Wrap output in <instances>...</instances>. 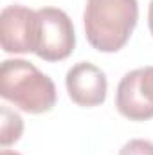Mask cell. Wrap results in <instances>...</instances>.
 I'll list each match as a JSON object with an SVG mask.
<instances>
[{
	"instance_id": "8fae6325",
	"label": "cell",
	"mask_w": 153,
	"mask_h": 155,
	"mask_svg": "<svg viewBox=\"0 0 153 155\" xmlns=\"http://www.w3.org/2000/svg\"><path fill=\"white\" fill-rule=\"evenodd\" d=\"M0 155H22V153H18V152H11V150H2V153Z\"/></svg>"
},
{
	"instance_id": "ba28073f",
	"label": "cell",
	"mask_w": 153,
	"mask_h": 155,
	"mask_svg": "<svg viewBox=\"0 0 153 155\" xmlns=\"http://www.w3.org/2000/svg\"><path fill=\"white\" fill-rule=\"evenodd\" d=\"M117 155H153V143L146 139H132L119 150Z\"/></svg>"
},
{
	"instance_id": "277c9868",
	"label": "cell",
	"mask_w": 153,
	"mask_h": 155,
	"mask_svg": "<svg viewBox=\"0 0 153 155\" xmlns=\"http://www.w3.org/2000/svg\"><path fill=\"white\" fill-rule=\"evenodd\" d=\"M0 43L9 54L34 52L38 45V13L25 5H7L0 13Z\"/></svg>"
},
{
	"instance_id": "9c48e42d",
	"label": "cell",
	"mask_w": 153,
	"mask_h": 155,
	"mask_svg": "<svg viewBox=\"0 0 153 155\" xmlns=\"http://www.w3.org/2000/svg\"><path fill=\"white\" fill-rule=\"evenodd\" d=\"M141 85H142V90H144V94L148 96V99L153 103V65L142 69Z\"/></svg>"
},
{
	"instance_id": "7a4b0ae2",
	"label": "cell",
	"mask_w": 153,
	"mask_h": 155,
	"mask_svg": "<svg viewBox=\"0 0 153 155\" xmlns=\"http://www.w3.org/2000/svg\"><path fill=\"white\" fill-rule=\"evenodd\" d=\"M0 96L27 114H45L58 99L54 81L27 60H5L0 67Z\"/></svg>"
},
{
	"instance_id": "8992f818",
	"label": "cell",
	"mask_w": 153,
	"mask_h": 155,
	"mask_svg": "<svg viewBox=\"0 0 153 155\" xmlns=\"http://www.w3.org/2000/svg\"><path fill=\"white\" fill-rule=\"evenodd\" d=\"M142 69H135L119 81L115 92V107L121 116L130 121H146L153 117V103L141 85Z\"/></svg>"
},
{
	"instance_id": "30bf717a",
	"label": "cell",
	"mask_w": 153,
	"mask_h": 155,
	"mask_svg": "<svg viewBox=\"0 0 153 155\" xmlns=\"http://www.w3.org/2000/svg\"><path fill=\"white\" fill-rule=\"evenodd\" d=\"M148 25H150V33L153 36V0L150 2V9H148Z\"/></svg>"
},
{
	"instance_id": "6da1fadb",
	"label": "cell",
	"mask_w": 153,
	"mask_h": 155,
	"mask_svg": "<svg viewBox=\"0 0 153 155\" xmlns=\"http://www.w3.org/2000/svg\"><path fill=\"white\" fill-rule=\"evenodd\" d=\"M139 20L137 0H86L85 35L101 52H117L126 45Z\"/></svg>"
},
{
	"instance_id": "3957f363",
	"label": "cell",
	"mask_w": 153,
	"mask_h": 155,
	"mask_svg": "<svg viewBox=\"0 0 153 155\" xmlns=\"http://www.w3.org/2000/svg\"><path fill=\"white\" fill-rule=\"evenodd\" d=\"M38 13V45L34 54L45 61H61L76 47V33L69 15L58 7H41Z\"/></svg>"
},
{
	"instance_id": "5b68a950",
	"label": "cell",
	"mask_w": 153,
	"mask_h": 155,
	"mask_svg": "<svg viewBox=\"0 0 153 155\" xmlns=\"http://www.w3.org/2000/svg\"><path fill=\"white\" fill-rule=\"evenodd\" d=\"M65 85L70 99L79 107L103 105L108 92V81L105 72L88 61H79L69 69Z\"/></svg>"
},
{
	"instance_id": "52a82bcc",
	"label": "cell",
	"mask_w": 153,
	"mask_h": 155,
	"mask_svg": "<svg viewBox=\"0 0 153 155\" xmlns=\"http://www.w3.org/2000/svg\"><path fill=\"white\" fill-rule=\"evenodd\" d=\"M24 132V121L16 112L7 107H0V144L5 148L15 144Z\"/></svg>"
}]
</instances>
